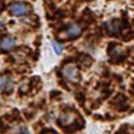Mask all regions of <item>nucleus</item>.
I'll return each instance as SVG.
<instances>
[{
    "label": "nucleus",
    "mask_w": 134,
    "mask_h": 134,
    "mask_svg": "<svg viewBox=\"0 0 134 134\" xmlns=\"http://www.w3.org/2000/svg\"><path fill=\"white\" fill-rule=\"evenodd\" d=\"M10 14L12 16H16V17H20V16H23L29 11V6L25 3H21V1H17V3H14L10 5Z\"/></svg>",
    "instance_id": "f257e3e1"
},
{
    "label": "nucleus",
    "mask_w": 134,
    "mask_h": 134,
    "mask_svg": "<svg viewBox=\"0 0 134 134\" xmlns=\"http://www.w3.org/2000/svg\"><path fill=\"white\" fill-rule=\"evenodd\" d=\"M62 73L64 76L71 82H74L78 79V74H79V71L74 65H67L66 67H64L62 70Z\"/></svg>",
    "instance_id": "f03ea898"
},
{
    "label": "nucleus",
    "mask_w": 134,
    "mask_h": 134,
    "mask_svg": "<svg viewBox=\"0 0 134 134\" xmlns=\"http://www.w3.org/2000/svg\"><path fill=\"white\" fill-rule=\"evenodd\" d=\"M48 134H50V133H48Z\"/></svg>",
    "instance_id": "9d476101"
},
{
    "label": "nucleus",
    "mask_w": 134,
    "mask_h": 134,
    "mask_svg": "<svg viewBox=\"0 0 134 134\" xmlns=\"http://www.w3.org/2000/svg\"><path fill=\"white\" fill-rule=\"evenodd\" d=\"M107 29H109V32L111 33V34H117V33H120V31H121L120 22L117 21V20L109 22V25H107Z\"/></svg>",
    "instance_id": "423d86ee"
},
{
    "label": "nucleus",
    "mask_w": 134,
    "mask_h": 134,
    "mask_svg": "<svg viewBox=\"0 0 134 134\" xmlns=\"http://www.w3.org/2000/svg\"><path fill=\"white\" fill-rule=\"evenodd\" d=\"M82 33V27L79 25H77V23H72V25L68 26V28H67L66 33H65V37L66 38H77V37H79Z\"/></svg>",
    "instance_id": "7ed1b4c3"
},
{
    "label": "nucleus",
    "mask_w": 134,
    "mask_h": 134,
    "mask_svg": "<svg viewBox=\"0 0 134 134\" xmlns=\"http://www.w3.org/2000/svg\"><path fill=\"white\" fill-rule=\"evenodd\" d=\"M51 45H53V49H54V51H55V54H56V55H61V53H62V46L56 42H53Z\"/></svg>",
    "instance_id": "6e6552de"
},
{
    "label": "nucleus",
    "mask_w": 134,
    "mask_h": 134,
    "mask_svg": "<svg viewBox=\"0 0 134 134\" xmlns=\"http://www.w3.org/2000/svg\"><path fill=\"white\" fill-rule=\"evenodd\" d=\"M12 89V81L10 78H0V90L10 92Z\"/></svg>",
    "instance_id": "39448f33"
},
{
    "label": "nucleus",
    "mask_w": 134,
    "mask_h": 134,
    "mask_svg": "<svg viewBox=\"0 0 134 134\" xmlns=\"http://www.w3.org/2000/svg\"><path fill=\"white\" fill-rule=\"evenodd\" d=\"M15 45H16V40L11 37H5L0 40V49L5 50V51H9V50L14 49Z\"/></svg>",
    "instance_id": "20e7f679"
},
{
    "label": "nucleus",
    "mask_w": 134,
    "mask_h": 134,
    "mask_svg": "<svg viewBox=\"0 0 134 134\" xmlns=\"http://www.w3.org/2000/svg\"><path fill=\"white\" fill-rule=\"evenodd\" d=\"M15 134H31V133H29V131L26 127H21L20 129H17V133Z\"/></svg>",
    "instance_id": "1a4fd4ad"
},
{
    "label": "nucleus",
    "mask_w": 134,
    "mask_h": 134,
    "mask_svg": "<svg viewBox=\"0 0 134 134\" xmlns=\"http://www.w3.org/2000/svg\"><path fill=\"white\" fill-rule=\"evenodd\" d=\"M73 121H74V117L72 113H64V115H61L60 118H59V122H60V124H62V126L71 124Z\"/></svg>",
    "instance_id": "0eeeda50"
}]
</instances>
